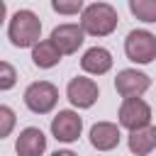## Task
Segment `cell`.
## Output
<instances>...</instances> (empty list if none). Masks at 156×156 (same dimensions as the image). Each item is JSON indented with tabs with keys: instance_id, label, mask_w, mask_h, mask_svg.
Segmentation results:
<instances>
[{
	"instance_id": "cell-7",
	"label": "cell",
	"mask_w": 156,
	"mask_h": 156,
	"mask_svg": "<svg viewBox=\"0 0 156 156\" xmlns=\"http://www.w3.org/2000/svg\"><path fill=\"white\" fill-rule=\"evenodd\" d=\"M83 132V117L73 110H58V115L51 119V134L56 141L71 144L80 136Z\"/></svg>"
},
{
	"instance_id": "cell-8",
	"label": "cell",
	"mask_w": 156,
	"mask_h": 156,
	"mask_svg": "<svg viewBox=\"0 0 156 156\" xmlns=\"http://www.w3.org/2000/svg\"><path fill=\"white\" fill-rule=\"evenodd\" d=\"M149 85H151V78H149L146 73L136 71V68H124V71H119L117 78H115V88H117V93H119L124 100H127V98H141V95L149 90Z\"/></svg>"
},
{
	"instance_id": "cell-11",
	"label": "cell",
	"mask_w": 156,
	"mask_h": 156,
	"mask_svg": "<svg viewBox=\"0 0 156 156\" xmlns=\"http://www.w3.org/2000/svg\"><path fill=\"white\" fill-rule=\"evenodd\" d=\"M15 151L17 156H41L46 151V136L39 127H27L20 132L17 141H15Z\"/></svg>"
},
{
	"instance_id": "cell-6",
	"label": "cell",
	"mask_w": 156,
	"mask_h": 156,
	"mask_svg": "<svg viewBox=\"0 0 156 156\" xmlns=\"http://www.w3.org/2000/svg\"><path fill=\"white\" fill-rule=\"evenodd\" d=\"M98 95H100L98 83H95L93 78H85V76H76V78H71L68 85H66V98H68L71 105L78 107V110L93 107L95 100H98Z\"/></svg>"
},
{
	"instance_id": "cell-19",
	"label": "cell",
	"mask_w": 156,
	"mask_h": 156,
	"mask_svg": "<svg viewBox=\"0 0 156 156\" xmlns=\"http://www.w3.org/2000/svg\"><path fill=\"white\" fill-rule=\"evenodd\" d=\"M51 156H78V154H73V151H68V149H61V151H54Z\"/></svg>"
},
{
	"instance_id": "cell-13",
	"label": "cell",
	"mask_w": 156,
	"mask_h": 156,
	"mask_svg": "<svg viewBox=\"0 0 156 156\" xmlns=\"http://www.w3.org/2000/svg\"><path fill=\"white\" fill-rule=\"evenodd\" d=\"M129 151L134 156H149L154 149H156V127H141L136 132H129Z\"/></svg>"
},
{
	"instance_id": "cell-14",
	"label": "cell",
	"mask_w": 156,
	"mask_h": 156,
	"mask_svg": "<svg viewBox=\"0 0 156 156\" xmlns=\"http://www.w3.org/2000/svg\"><path fill=\"white\" fill-rule=\"evenodd\" d=\"M61 51L54 46V41L51 39H44V41H39L34 49H32V63L37 66V68H54L58 61H61Z\"/></svg>"
},
{
	"instance_id": "cell-4",
	"label": "cell",
	"mask_w": 156,
	"mask_h": 156,
	"mask_svg": "<svg viewBox=\"0 0 156 156\" xmlns=\"http://www.w3.org/2000/svg\"><path fill=\"white\" fill-rule=\"evenodd\" d=\"M124 54L134 63H151L156 58V37L149 29H132L124 39Z\"/></svg>"
},
{
	"instance_id": "cell-12",
	"label": "cell",
	"mask_w": 156,
	"mask_h": 156,
	"mask_svg": "<svg viewBox=\"0 0 156 156\" xmlns=\"http://www.w3.org/2000/svg\"><path fill=\"white\" fill-rule=\"evenodd\" d=\"M80 68L90 76H105L112 68V54L105 46H90L80 58Z\"/></svg>"
},
{
	"instance_id": "cell-16",
	"label": "cell",
	"mask_w": 156,
	"mask_h": 156,
	"mask_svg": "<svg viewBox=\"0 0 156 156\" xmlns=\"http://www.w3.org/2000/svg\"><path fill=\"white\" fill-rule=\"evenodd\" d=\"M15 124H17V115L12 112V107L0 105V139L10 136L12 129H15Z\"/></svg>"
},
{
	"instance_id": "cell-15",
	"label": "cell",
	"mask_w": 156,
	"mask_h": 156,
	"mask_svg": "<svg viewBox=\"0 0 156 156\" xmlns=\"http://www.w3.org/2000/svg\"><path fill=\"white\" fill-rule=\"evenodd\" d=\"M129 12L141 22H156V0H129Z\"/></svg>"
},
{
	"instance_id": "cell-2",
	"label": "cell",
	"mask_w": 156,
	"mask_h": 156,
	"mask_svg": "<svg viewBox=\"0 0 156 156\" xmlns=\"http://www.w3.org/2000/svg\"><path fill=\"white\" fill-rule=\"evenodd\" d=\"M7 37L17 49H27V46L34 49L41 37V20L32 10H17L7 24Z\"/></svg>"
},
{
	"instance_id": "cell-17",
	"label": "cell",
	"mask_w": 156,
	"mask_h": 156,
	"mask_svg": "<svg viewBox=\"0 0 156 156\" xmlns=\"http://www.w3.org/2000/svg\"><path fill=\"white\" fill-rule=\"evenodd\" d=\"M15 83H17L15 66L7 61H0V90H10V88H15Z\"/></svg>"
},
{
	"instance_id": "cell-5",
	"label": "cell",
	"mask_w": 156,
	"mask_h": 156,
	"mask_svg": "<svg viewBox=\"0 0 156 156\" xmlns=\"http://www.w3.org/2000/svg\"><path fill=\"white\" fill-rule=\"evenodd\" d=\"M151 122V107L141 98H127L119 105V127L136 132L141 127H149Z\"/></svg>"
},
{
	"instance_id": "cell-1",
	"label": "cell",
	"mask_w": 156,
	"mask_h": 156,
	"mask_svg": "<svg viewBox=\"0 0 156 156\" xmlns=\"http://www.w3.org/2000/svg\"><path fill=\"white\" fill-rule=\"evenodd\" d=\"M117 10L110 2H90L80 12V29L90 37H107L117 29Z\"/></svg>"
},
{
	"instance_id": "cell-20",
	"label": "cell",
	"mask_w": 156,
	"mask_h": 156,
	"mask_svg": "<svg viewBox=\"0 0 156 156\" xmlns=\"http://www.w3.org/2000/svg\"><path fill=\"white\" fill-rule=\"evenodd\" d=\"M5 15H7V5H5V2L0 0V24L5 22Z\"/></svg>"
},
{
	"instance_id": "cell-3",
	"label": "cell",
	"mask_w": 156,
	"mask_h": 156,
	"mask_svg": "<svg viewBox=\"0 0 156 156\" xmlns=\"http://www.w3.org/2000/svg\"><path fill=\"white\" fill-rule=\"evenodd\" d=\"M58 102V88L49 80H37L29 83L24 90V105L34 115H49Z\"/></svg>"
},
{
	"instance_id": "cell-9",
	"label": "cell",
	"mask_w": 156,
	"mask_h": 156,
	"mask_svg": "<svg viewBox=\"0 0 156 156\" xmlns=\"http://www.w3.org/2000/svg\"><path fill=\"white\" fill-rule=\"evenodd\" d=\"M49 39L54 41V46H56L63 56H68V54H76V51L80 49V44H83V39H85V32L80 29V24L66 22V24L54 27Z\"/></svg>"
},
{
	"instance_id": "cell-18",
	"label": "cell",
	"mask_w": 156,
	"mask_h": 156,
	"mask_svg": "<svg viewBox=\"0 0 156 156\" xmlns=\"http://www.w3.org/2000/svg\"><path fill=\"white\" fill-rule=\"evenodd\" d=\"M51 7H54V12H58V15H78V12H83L85 5H83V0H71V2L54 0Z\"/></svg>"
},
{
	"instance_id": "cell-10",
	"label": "cell",
	"mask_w": 156,
	"mask_h": 156,
	"mask_svg": "<svg viewBox=\"0 0 156 156\" xmlns=\"http://www.w3.org/2000/svg\"><path fill=\"white\" fill-rule=\"evenodd\" d=\"M119 127L115 122H95L90 127V144L98 149V151H112L119 146Z\"/></svg>"
}]
</instances>
